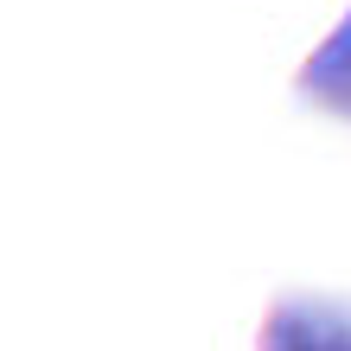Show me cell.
<instances>
[{
  "label": "cell",
  "mask_w": 351,
  "mask_h": 351,
  "mask_svg": "<svg viewBox=\"0 0 351 351\" xmlns=\"http://www.w3.org/2000/svg\"><path fill=\"white\" fill-rule=\"evenodd\" d=\"M256 351H351V294L326 287L275 294L256 326Z\"/></svg>",
  "instance_id": "obj_1"
},
{
  "label": "cell",
  "mask_w": 351,
  "mask_h": 351,
  "mask_svg": "<svg viewBox=\"0 0 351 351\" xmlns=\"http://www.w3.org/2000/svg\"><path fill=\"white\" fill-rule=\"evenodd\" d=\"M294 96L306 109L332 115V121H351V7L339 13V26L306 51V64L294 71Z\"/></svg>",
  "instance_id": "obj_2"
}]
</instances>
